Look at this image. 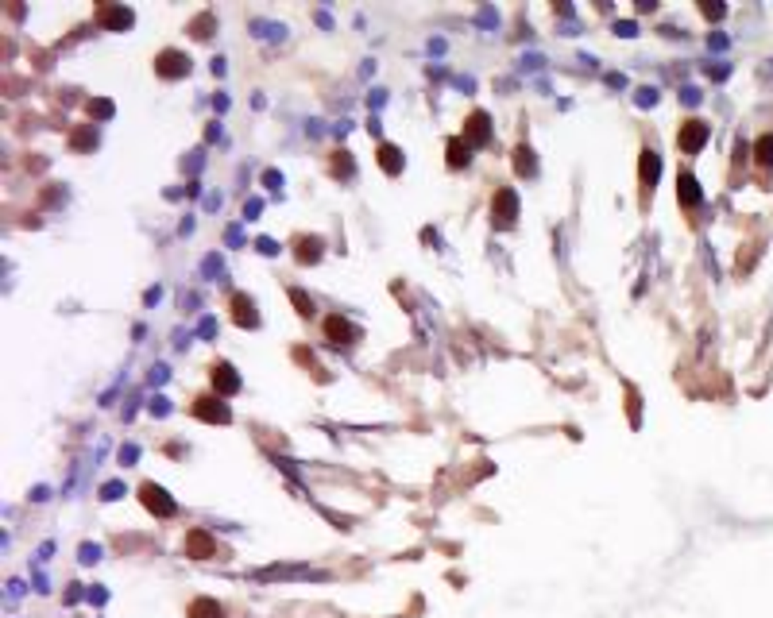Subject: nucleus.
Returning a JSON list of instances; mask_svg holds the SVG:
<instances>
[{
	"label": "nucleus",
	"instance_id": "obj_7",
	"mask_svg": "<svg viewBox=\"0 0 773 618\" xmlns=\"http://www.w3.org/2000/svg\"><path fill=\"white\" fill-rule=\"evenodd\" d=\"M186 70H190V59H186L182 51H163L159 59H155V73H159V78H182Z\"/></svg>",
	"mask_w": 773,
	"mask_h": 618
},
{
	"label": "nucleus",
	"instance_id": "obj_10",
	"mask_svg": "<svg viewBox=\"0 0 773 618\" xmlns=\"http://www.w3.org/2000/svg\"><path fill=\"white\" fill-rule=\"evenodd\" d=\"M232 321L244 328H256L259 325V313H256V302L248 298V294H236L232 298Z\"/></svg>",
	"mask_w": 773,
	"mask_h": 618
},
{
	"label": "nucleus",
	"instance_id": "obj_3",
	"mask_svg": "<svg viewBox=\"0 0 773 618\" xmlns=\"http://www.w3.org/2000/svg\"><path fill=\"white\" fill-rule=\"evenodd\" d=\"M704 143H708V124H704V120H685V124H680V131H677V147H680V151L696 155Z\"/></svg>",
	"mask_w": 773,
	"mask_h": 618
},
{
	"label": "nucleus",
	"instance_id": "obj_14",
	"mask_svg": "<svg viewBox=\"0 0 773 618\" xmlns=\"http://www.w3.org/2000/svg\"><path fill=\"white\" fill-rule=\"evenodd\" d=\"M379 167L386 170V174H399V170H402V151H399V147H391V143L379 147Z\"/></svg>",
	"mask_w": 773,
	"mask_h": 618
},
{
	"label": "nucleus",
	"instance_id": "obj_9",
	"mask_svg": "<svg viewBox=\"0 0 773 618\" xmlns=\"http://www.w3.org/2000/svg\"><path fill=\"white\" fill-rule=\"evenodd\" d=\"M325 336H329V344H352V340H360V328H352L344 317H329L325 321Z\"/></svg>",
	"mask_w": 773,
	"mask_h": 618
},
{
	"label": "nucleus",
	"instance_id": "obj_8",
	"mask_svg": "<svg viewBox=\"0 0 773 618\" xmlns=\"http://www.w3.org/2000/svg\"><path fill=\"white\" fill-rule=\"evenodd\" d=\"M491 139V124H488V112H472L464 124V143L468 147H483Z\"/></svg>",
	"mask_w": 773,
	"mask_h": 618
},
{
	"label": "nucleus",
	"instance_id": "obj_6",
	"mask_svg": "<svg viewBox=\"0 0 773 618\" xmlns=\"http://www.w3.org/2000/svg\"><path fill=\"white\" fill-rule=\"evenodd\" d=\"M213 391H217V398H225V394H236L240 391V375H236L232 371V364H225V359H220V364H213Z\"/></svg>",
	"mask_w": 773,
	"mask_h": 618
},
{
	"label": "nucleus",
	"instance_id": "obj_15",
	"mask_svg": "<svg viewBox=\"0 0 773 618\" xmlns=\"http://www.w3.org/2000/svg\"><path fill=\"white\" fill-rule=\"evenodd\" d=\"M298 259L302 263H317V259H321V240H317V236H302V240H298Z\"/></svg>",
	"mask_w": 773,
	"mask_h": 618
},
{
	"label": "nucleus",
	"instance_id": "obj_11",
	"mask_svg": "<svg viewBox=\"0 0 773 618\" xmlns=\"http://www.w3.org/2000/svg\"><path fill=\"white\" fill-rule=\"evenodd\" d=\"M700 197H704V194H700V186H696V178L688 174V170H685V174H677V201H680V205H688V209H692V205H700Z\"/></svg>",
	"mask_w": 773,
	"mask_h": 618
},
{
	"label": "nucleus",
	"instance_id": "obj_16",
	"mask_svg": "<svg viewBox=\"0 0 773 618\" xmlns=\"http://www.w3.org/2000/svg\"><path fill=\"white\" fill-rule=\"evenodd\" d=\"M472 147L464 143V139H449V167H468V159H472Z\"/></svg>",
	"mask_w": 773,
	"mask_h": 618
},
{
	"label": "nucleus",
	"instance_id": "obj_18",
	"mask_svg": "<svg viewBox=\"0 0 773 618\" xmlns=\"http://www.w3.org/2000/svg\"><path fill=\"white\" fill-rule=\"evenodd\" d=\"M101 20L109 23V28H128L131 12H128V8H101Z\"/></svg>",
	"mask_w": 773,
	"mask_h": 618
},
{
	"label": "nucleus",
	"instance_id": "obj_12",
	"mask_svg": "<svg viewBox=\"0 0 773 618\" xmlns=\"http://www.w3.org/2000/svg\"><path fill=\"white\" fill-rule=\"evenodd\" d=\"M190 618H225V607H220L217 599H194Z\"/></svg>",
	"mask_w": 773,
	"mask_h": 618
},
{
	"label": "nucleus",
	"instance_id": "obj_5",
	"mask_svg": "<svg viewBox=\"0 0 773 618\" xmlns=\"http://www.w3.org/2000/svg\"><path fill=\"white\" fill-rule=\"evenodd\" d=\"M182 549H186V557H194V560H213V557H217V541H213L205 530H190V533H186Z\"/></svg>",
	"mask_w": 773,
	"mask_h": 618
},
{
	"label": "nucleus",
	"instance_id": "obj_20",
	"mask_svg": "<svg viewBox=\"0 0 773 618\" xmlns=\"http://www.w3.org/2000/svg\"><path fill=\"white\" fill-rule=\"evenodd\" d=\"M290 298H294V306H298V313H302V317H314V302H309L302 290H290Z\"/></svg>",
	"mask_w": 773,
	"mask_h": 618
},
{
	"label": "nucleus",
	"instance_id": "obj_1",
	"mask_svg": "<svg viewBox=\"0 0 773 618\" xmlns=\"http://www.w3.org/2000/svg\"><path fill=\"white\" fill-rule=\"evenodd\" d=\"M139 502H143L155 518H175V510H178V502L170 499L159 483H143V487H139Z\"/></svg>",
	"mask_w": 773,
	"mask_h": 618
},
{
	"label": "nucleus",
	"instance_id": "obj_4",
	"mask_svg": "<svg viewBox=\"0 0 773 618\" xmlns=\"http://www.w3.org/2000/svg\"><path fill=\"white\" fill-rule=\"evenodd\" d=\"M514 217H518V197H514V189H499L495 197H491V220L495 225H514Z\"/></svg>",
	"mask_w": 773,
	"mask_h": 618
},
{
	"label": "nucleus",
	"instance_id": "obj_19",
	"mask_svg": "<svg viewBox=\"0 0 773 618\" xmlns=\"http://www.w3.org/2000/svg\"><path fill=\"white\" fill-rule=\"evenodd\" d=\"M514 170L518 174H533V151L530 147H518L514 151Z\"/></svg>",
	"mask_w": 773,
	"mask_h": 618
},
{
	"label": "nucleus",
	"instance_id": "obj_17",
	"mask_svg": "<svg viewBox=\"0 0 773 618\" xmlns=\"http://www.w3.org/2000/svg\"><path fill=\"white\" fill-rule=\"evenodd\" d=\"M754 159L762 162V167H773V131H766V136L754 143Z\"/></svg>",
	"mask_w": 773,
	"mask_h": 618
},
{
	"label": "nucleus",
	"instance_id": "obj_13",
	"mask_svg": "<svg viewBox=\"0 0 773 618\" xmlns=\"http://www.w3.org/2000/svg\"><path fill=\"white\" fill-rule=\"evenodd\" d=\"M642 182L654 189V182H657V174H661V159H657V151H642Z\"/></svg>",
	"mask_w": 773,
	"mask_h": 618
},
{
	"label": "nucleus",
	"instance_id": "obj_21",
	"mask_svg": "<svg viewBox=\"0 0 773 618\" xmlns=\"http://www.w3.org/2000/svg\"><path fill=\"white\" fill-rule=\"evenodd\" d=\"M727 12V8L723 4H704V16H708V20H719V16Z\"/></svg>",
	"mask_w": 773,
	"mask_h": 618
},
{
	"label": "nucleus",
	"instance_id": "obj_2",
	"mask_svg": "<svg viewBox=\"0 0 773 618\" xmlns=\"http://www.w3.org/2000/svg\"><path fill=\"white\" fill-rule=\"evenodd\" d=\"M190 414H194V417H201V422H213V425H228V422H232L228 406H225L220 398H213V394H201V398H194Z\"/></svg>",
	"mask_w": 773,
	"mask_h": 618
}]
</instances>
